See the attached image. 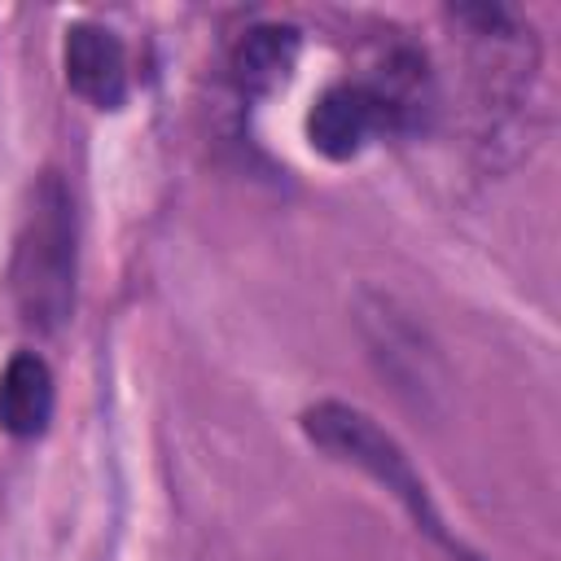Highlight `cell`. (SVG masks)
I'll return each mask as SVG.
<instances>
[{"instance_id":"1","label":"cell","mask_w":561,"mask_h":561,"mask_svg":"<svg viewBox=\"0 0 561 561\" xmlns=\"http://www.w3.org/2000/svg\"><path fill=\"white\" fill-rule=\"evenodd\" d=\"M13 298L31 329H61L75 307V210L57 175H44L13 250Z\"/></svg>"},{"instance_id":"2","label":"cell","mask_w":561,"mask_h":561,"mask_svg":"<svg viewBox=\"0 0 561 561\" xmlns=\"http://www.w3.org/2000/svg\"><path fill=\"white\" fill-rule=\"evenodd\" d=\"M302 430H307V438H311L316 447H324L329 456H337V460H346V465L373 473L386 491H394V495L408 504V513L421 522L425 535H434L438 543H451V539L443 535V522H438V513H434V504H430L421 478L412 473L408 456L394 447L390 434H381V430L373 425V416H364V412H355V408H346V403H316V408L302 416Z\"/></svg>"},{"instance_id":"4","label":"cell","mask_w":561,"mask_h":561,"mask_svg":"<svg viewBox=\"0 0 561 561\" xmlns=\"http://www.w3.org/2000/svg\"><path fill=\"white\" fill-rule=\"evenodd\" d=\"M66 79L96 110H118L127 96V57L114 31L79 22L66 31Z\"/></svg>"},{"instance_id":"5","label":"cell","mask_w":561,"mask_h":561,"mask_svg":"<svg viewBox=\"0 0 561 561\" xmlns=\"http://www.w3.org/2000/svg\"><path fill=\"white\" fill-rule=\"evenodd\" d=\"M53 416V373L39 355L18 351L0 373V430L13 438H35Z\"/></svg>"},{"instance_id":"6","label":"cell","mask_w":561,"mask_h":561,"mask_svg":"<svg viewBox=\"0 0 561 561\" xmlns=\"http://www.w3.org/2000/svg\"><path fill=\"white\" fill-rule=\"evenodd\" d=\"M294 57H298V31H294V26H254V31L237 44L232 70H237V83H241V88H250V92H272L276 83L289 79Z\"/></svg>"},{"instance_id":"3","label":"cell","mask_w":561,"mask_h":561,"mask_svg":"<svg viewBox=\"0 0 561 561\" xmlns=\"http://www.w3.org/2000/svg\"><path fill=\"white\" fill-rule=\"evenodd\" d=\"M373 127H386V118H381V105H377L373 88H359V83H337V88L320 92V101L307 114L311 149H320L333 162L355 158Z\"/></svg>"}]
</instances>
